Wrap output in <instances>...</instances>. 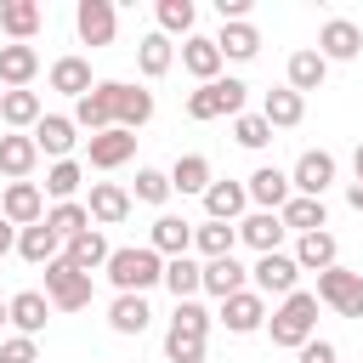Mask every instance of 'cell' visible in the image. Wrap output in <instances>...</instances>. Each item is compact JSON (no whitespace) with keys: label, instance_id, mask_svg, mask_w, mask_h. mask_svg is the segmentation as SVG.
Wrapping results in <instances>:
<instances>
[{"label":"cell","instance_id":"6da1fadb","mask_svg":"<svg viewBox=\"0 0 363 363\" xmlns=\"http://www.w3.org/2000/svg\"><path fill=\"white\" fill-rule=\"evenodd\" d=\"M267 335H272V346H284V352H301V346L318 335V295H312V289H295V295H284V301L267 312Z\"/></svg>","mask_w":363,"mask_h":363},{"label":"cell","instance_id":"7a4b0ae2","mask_svg":"<svg viewBox=\"0 0 363 363\" xmlns=\"http://www.w3.org/2000/svg\"><path fill=\"white\" fill-rule=\"evenodd\" d=\"M108 284L119 289V295H147L159 278H164V261L147 250V244H119V250H108Z\"/></svg>","mask_w":363,"mask_h":363},{"label":"cell","instance_id":"3957f363","mask_svg":"<svg viewBox=\"0 0 363 363\" xmlns=\"http://www.w3.org/2000/svg\"><path fill=\"white\" fill-rule=\"evenodd\" d=\"M244 96H250V85L244 79H210V85H199V91H187V119H199V125H210V119H238L244 113Z\"/></svg>","mask_w":363,"mask_h":363},{"label":"cell","instance_id":"277c9868","mask_svg":"<svg viewBox=\"0 0 363 363\" xmlns=\"http://www.w3.org/2000/svg\"><path fill=\"white\" fill-rule=\"evenodd\" d=\"M318 306H335L340 318H363V272H352V267H323V272H318Z\"/></svg>","mask_w":363,"mask_h":363},{"label":"cell","instance_id":"5b68a950","mask_svg":"<svg viewBox=\"0 0 363 363\" xmlns=\"http://www.w3.org/2000/svg\"><path fill=\"white\" fill-rule=\"evenodd\" d=\"M45 301H51V312H85L91 306V278L85 272H74L62 255L45 267Z\"/></svg>","mask_w":363,"mask_h":363},{"label":"cell","instance_id":"8992f818","mask_svg":"<svg viewBox=\"0 0 363 363\" xmlns=\"http://www.w3.org/2000/svg\"><path fill=\"white\" fill-rule=\"evenodd\" d=\"M295 284H301V267H295V255H284V250H272V255H255V267H250V289L267 301V295H295Z\"/></svg>","mask_w":363,"mask_h":363},{"label":"cell","instance_id":"52a82bcc","mask_svg":"<svg viewBox=\"0 0 363 363\" xmlns=\"http://www.w3.org/2000/svg\"><path fill=\"white\" fill-rule=\"evenodd\" d=\"M335 153H323V147H306L301 159H295V170H289V193H301V199H323L329 187H335Z\"/></svg>","mask_w":363,"mask_h":363},{"label":"cell","instance_id":"ba28073f","mask_svg":"<svg viewBox=\"0 0 363 363\" xmlns=\"http://www.w3.org/2000/svg\"><path fill=\"white\" fill-rule=\"evenodd\" d=\"M323 62H352V57H363V28L352 23V17H329L323 28H318V45H312Z\"/></svg>","mask_w":363,"mask_h":363},{"label":"cell","instance_id":"9c48e42d","mask_svg":"<svg viewBox=\"0 0 363 363\" xmlns=\"http://www.w3.org/2000/svg\"><path fill=\"white\" fill-rule=\"evenodd\" d=\"M0 216L23 233V227H34V221H45V193H40V182H6V193H0Z\"/></svg>","mask_w":363,"mask_h":363},{"label":"cell","instance_id":"30bf717a","mask_svg":"<svg viewBox=\"0 0 363 363\" xmlns=\"http://www.w3.org/2000/svg\"><path fill=\"white\" fill-rule=\"evenodd\" d=\"M74 28H79L85 45H113V34H119L113 0H79V6H74Z\"/></svg>","mask_w":363,"mask_h":363},{"label":"cell","instance_id":"8fae6325","mask_svg":"<svg viewBox=\"0 0 363 363\" xmlns=\"http://www.w3.org/2000/svg\"><path fill=\"white\" fill-rule=\"evenodd\" d=\"M74 130H91V136H102V130H113V85L108 79H96L79 102H74Z\"/></svg>","mask_w":363,"mask_h":363},{"label":"cell","instance_id":"7c38bea8","mask_svg":"<svg viewBox=\"0 0 363 363\" xmlns=\"http://www.w3.org/2000/svg\"><path fill=\"white\" fill-rule=\"evenodd\" d=\"M147 250L159 255V261H176V255H187L193 250V221L187 216H153V227H147Z\"/></svg>","mask_w":363,"mask_h":363},{"label":"cell","instance_id":"4fadbf2b","mask_svg":"<svg viewBox=\"0 0 363 363\" xmlns=\"http://www.w3.org/2000/svg\"><path fill=\"white\" fill-rule=\"evenodd\" d=\"M238 289H250V267H238V255L199 261V295H216V301H227V295H238Z\"/></svg>","mask_w":363,"mask_h":363},{"label":"cell","instance_id":"5bb4252c","mask_svg":"<svg viewBox=\"0 0 363 363\" xmlns=\"http://www.w3.org/2000/svg\"><path fill=\"white\" fill-rule=\"evenodd\" d=\"M216 323H227V335H255V329H267V301L255 289H238V295L221 301Z\"/></svg>","mask_w":363,"mask_h":363},{"label":"cell","instance_id":"9a60e30c","mask_svg":"<svg viewBox=\"0 0 363 363\" xmlns=\"http://www.w3.org/2000/svg\"><path fill=\"white\" fill-rule=\"evenodd\" d=\"M108 85H113V125L119 130H142L153 119V91H142L130 79H108Z\"/></svg>","mask_w":363,"mask_h":363},{"label":"cell","instance_id":"2e32d148","mask_svg":"<svg viewBox=\"0 0 363 363\" xmlns=\"http://www.w3.org/2000/svg\"><path fill=\"white\" fill-rule=\"evenodd\" d=\"M40 23H45L40 0H0V34H6V45H28L40 34Z\"/></svg>","mask_w":363,"mask_h":363},{"label":"cell","instance_id":"e0dca14e","mask_svg":"<svg viewBox=\"0 0 363 363\" xmlns=\"http://www.w3.org/2000/svg\"><path fill=\"white\" fill-rule=\"evenodd\" d=\"M28 136H34V147H40L51 164H57V159H74V142H79V130H74V119H68V113H45Z\"/></svg>","mask_w":363,"mask_h":363},{"label":"cell","instance_id":"ac0fdd59","mask_svg":"<svg viewBox=\"0 0 363 363\" xmlns=\"http://www.w3.org/2000/svg\"><path fill=\"white\" fill-rule=\"evenodd\" d=\"M136 153V130H102V136H85V159H91V170H119L125 159Z\"/></svg>","mask_w":363,"mask_h":363},{"label":"cell","instance_id":"d6986e66","mask_svg":"<svg viewBox=\"0 0 363 363\" xmlns=\"http://www.w3.org/2000/svg\"><path fill=\"white\" fill-rule=\"evenodd\" d=\"M244 193H250L255 210H284V204H289V170H278V164H255L250 182H244Z\"/></svg>","mask_w":363,"mask_h":363},{"label":"cell","instance_id":"ffe728a7","mask_svg":"<svg viewBox=\"0 0 363 363\" xmlns=\"http://www.w3.org/2000/svg\"><path fill=\"white\" fill-rule=\"evenodd\" d=\"M244 210H250L244 182H210V187H204V221H227V227H238Z\"/></svg>","mask_w":363,"mask_h":363},{"label":"cell","instance_id":"44dd1931","mask_svg":"<svg viewBox=\"0 0 363 363\" xmlns=\"http://www.w3.org/2000/svg\"><path fill=\"white\" fill-rule=\"evenodd\" d=\"M85 210H91V227H119V221L130 216V193H125L119 182H91Z\"/></svg>","mask_w":363,"mask_h":363},{"label":"cell","instance_id":"7402d4cb","mask_svg":"<svg viewBox=\"0 0 363 363\" xmlns=\"http://www.w3.org/2000/svg\"><path fill=\"white\" fill-rule=\"evenodd\" d=\"M6 318H11V329L17 335H40L45 329V318H51V301H45V289H17L11 301H6Z\"/></svg>","mask_w":363,"mask_h":363},{"label":"cell","instance_id":"603a6c76","mask_svg":"<svg viewBox=\"0 0 363 363\" xmlns=\"http://www.w3.org/2000/svg\"><path fill=\"white\" fill-rule=\"evenodd\" d=\"M34 164H40L34 136H28V130H6V136H0V176L28 182V176H34Z\"/></svg>","mask_w":363,"mask_h":363},{"label":"cell","instance_id":"cb8c5ba5","mask_svg":"<svg viewBox=\"0 0 363 363\" xmlns=\"http://www.w3.org/2000/svg\"><path fill=\"white\" fill-rule=\"evenodd\" d=\"M238 244H250L255 255H272V250L284 244V221H278V210H250V216L238 221Z\"/></svg>","mask_w":363,"mask_h":363},{"label":"cell","instance_id":"d4e9b609","mask_svg":"<svg viewBox=\"0 0 363 363\" xmlns=\"http://www.w3.org/2000/svg\"><path fill=\"white\" fill-rule=\"evenodd\" d=\"M210 40H216L221 62H255V51H261V28L255 23H221V34H210Z\"/></svg>","mask_w":363,"mask_h":363},{"label":"cell","instance_id":"484cf974","mask_svg":"<svg viewBox=\"0 0 363 363\" xmlns=\"http://www.w3.org/2000/svg\"><path fill=\"white\" fill-rule=\"evenodd\" d=\"M182 68H187L199 85L221 79V51H216V40H210V34H187V40H182Z\"/></svg>","mask_w":363,"mask_h":363},{"label":"cell","instance_id":"4316f807","mask_svg":"<svg viewBox=\"0 0 363 363\" xmlns=\"http://www.w3.org/2000/svg\"><path fill=\"white\" fill-rule=\"evenodd\" d=\"M40 74V51L34 45H0V85L6 91H28Z\"/></svg>","mask_w":363,"mask_h":363},{"label":"cell","instance_id":"83f0119b","mask_svg":"<svg viewBox=\"0 0 363 363\" xmlns=\"http://www.w3.org/2000/svg\"><path fill=\"white\" fill-rule=\"evenodd\" d=\"M261 119H267L272 130H295V125L306 119V96H295L289 85H278V91L261 96Z\"/></svg>","mask_w":363,"mask_h":363},{"label":"cell","instance_id":"f1b7e54d","mask_svg":"<svg viewBox=\"0 0 363 363\" xmlns=\"http://www.w3.org/2000/svg\"><path fill=\"white\" fill-rule=\"evenodd\" d=\"M164 176H170V193H182V199H187V193H199V199H204V187L216 182V170H210V159H204V153H182Z\"/></svg>","mask_w":363,"mask_h":363},{"label":"cell","instance_id":"f546056e","mask_svg":"<svg viewBox=\"0 0 363 363\" xmlns=\"http://www.w3.org/2000/svg\"><path fill=\"white\" fill-rule=\"evenodd\" d=\"M295 267H301V272L340 267V244H335V233H329V227H323V233H301V244H295Z\"/></svg>","mask_w":363,"mask_h":363},{"label":"cell","instance_id":"4dcf8cb0","mask_svg":"<svg viewBox=\"0 0 363 363\" xmlns=\"http://www.w3.org/2000/svg\"><path fill=\"white\" fill-rule=\"evenodd\" d=\"M136 68H142V79H164L170 68H176V45L153 28V34H142L136 40Z\"/></svg>","mask_w":363,"mask_h":363},{"label":"cell","instance_id":"1f68e13d","mask_svg":"<svg viewBox=\"0 0 363 363\" xmlns=\"http://www.w3.org/2000/svg\"><path fill=\"white\" fill-rule=\"evenodd\" d=\"M0 119H6L11 130H34V125L45 119L40 91H0Z\"/></svg>","mask_w":363,"mask_h":363},{"label":"cell","instance_id":"d6a6232c","mask_svg":"<svg viewBox=\"0 0 363 363\" xmlns=\"http://www.w3.org/2000/svg\"><path fill=\"white\" fill-rule=\"evenodd\" d=\"M278 221H284V233H323V227H329V210H323V199L289 193V204L278 210Z\"/></svg>","mask_w":363,"mask_h":363},{"label":"cell","instance_id":"836d02e7","mask_svg":"<svg viewBox=\"0 0 363 363\" xmlns=\"http://www.w3.org/2000/svg\"><path fill=\"white\" fill-rule=\"evenodd\" d=\"M17 255H23L28 267H51V261L62 255V238H57L45 221H34V227H23V233H17Z\"/></svg>","mask_w":363,"mask_h":363},{"label":"cell","instance_id":"e575fe53","mask_svg":"<svg viewBox=\"0 0 363 363\" xmlns=\"http://www.w3.org/2000/svg\"><path fill=\"white\" fill-rule=\"evenodd\" d=\"M62 261H68L74 272H85V278H91L96 267H108V238H102L96 227H91V233H79V238H68V244H62Z\"/></svg>","mask_w":363,"mask_h":363},{"label":"cell","instance_id":"d590c367","mask_svg":"<svg viewBox=\"0 0 363 363\" xmlns=\"http://www.w3.org/2000/svg\"><path fill=\"white\" fill-rule=\"evenodd\" d=\"M45 79H51V91H62V96H74V102H79V96H85L91 85H96V79H91V62H85V57H57Z\"/></svg>","mask_w":363,"mask_h":363},{"label":"cell","instance_id":"8d00e7d4","mask_svg":"<svg viewBox=\"0 0 363 363\" xmlns=\"http://www.w3.org/2000/svg\"><path fill=\"white\" fill-rule=\"evenodd\" d=\"M193 250L204 261H221V255L238 250V227H227V221H193Z\"/></svg>","mask_w":363,"mask_h":363},{"label":"cell","instance_id":"74e56055","mask_svg":"<svg viewBox=\"0 0 363 363\" xmlns=\"http://www.w3.org/2000/svg\"><path fill=\"white\" fill-rule=\"evenodd\" d=\"M147 323H153L147 295H113V306H108V329L113 335H142Z\"/></svg>","mask_w":363,"mask_h":363},{"label":"cell","instance_id":"f35d334b","mask_svg":"<svg viewBox=\"0 0 363 363\" xmlns=\"http://www.w3.org/2000/svg\"><path fill=\"white\" fill-rule=\"evenodd\" d=\"M323 79H329V62H323V57H318L312 45L289 57V91H295V96H306V91H318Z\"/></svg>","mask_w":363,"mask_h":363},{"label":"cell","instance_id":"ab89813d","mask_svg":"<svg viewBox=\"0 0 363 363\" xmlns=\"http://www.w3.org/2000/svg\"><path fill=\"white\" fill-rule=\"evenodd\" d=\"M79 182H85V170H79V159H57V164L45 170V187H40V193H45L51 204H68V199L79 193Z\"/></svg>","mask_w":363,"mask_h":363},{"label":"cell","instance_id":"60d3db41","mask_svg":"<svg viewBox=\"0 0 363 363\" xmlns=\"http://www.w3.org/2000/svg\"><path fill=\"white\" fill-rule=\"evenodd\" d=\"M45 227L68 244V238H79V233H91V210L79 204V199H68V204H51L45 210Z\"/></svg>","mask_w":363,"mask_h":363},{"label":"cell","instance_id":"b9f144b4","mask_svg":"<svg viewBox=\"0 0 363 363\" xmlns=\"http://www.w3.org/2000/svg\"><path fill=\"white\" fill-rule=\"evenodd\" d=\"M153 17H159V34H164V40H176V34L187 40V34H193L199 6H193V0H159V6H153Z\"/></svg>","mask_w":363,"mask_h":363},{"label":"cell","instance_id":"7bdbcfd3","mask_svg":"<svg viewBox=\"0 0 363 363\" xmlns=\"http://www.w3.org/2000/svg\"><path fill=\"white\" fill-rule=\"evenodd\" d=\"M176 301H199V261L193 255H176V261H164V278H159Z\"/></svg>","mask_w":363,"mask_h":363},{"label":"cell","instance_id":"ee69618b","mask_svg":"<svg viewBox=\"0 0 363 363\" xmlns=\"http://www.w3.org/2000/svg\"><path fill=\"white\" fill-rule=\"evenodd\" d=\"M204 340H210V335H193V329H176V323H170V329H164V357H170V363H204Z\"/></svg>","mask_w":363,"mask_h":363},{"label":"cell","instance_id":"f6af8a7d","mask_svg":"<svg viewBox=\"0 0 363 363\" xmlns=\"http://www.w3.org/2000/svg\"><path fill=\"white\" fill-rule=\"evenodd\" d=\"M130 199H136V204H164V199H170V176H164V170H153V164H142V170H136V187H130Z\"/></svg>","mask_w":363,"mask_h":363},{"label":"cell","instance_id":"bcb514c9","mask_svg":"<svg viewBox=\"0 0 363 363\" xmlns=\"http://www.w3.org/2000/svg\"><path fill=\"white\" fill-rule=\"evenodd\" d=\"M233 136H238V147H267V142H272V125H267L261 113H238V119H233Z\"/></svg>","mask_w":363,"mask_h":363},{"label":"cell","instance_id":"7dc6e473","mask_svg":"<svg viewBox=\"0 0 363 363\" xmlns=\"http://www.w3.org/2000/svg\"><path fill=\"white\" fill-rule=\"evenodd\" d=\"M170 323H176V329H193V335H210V312H204V301H176Z\"/></svg>","mask_w":363,"mask_h":363},{"label":"cell","instance_id":"c3c4849f","mask_svg":"<svg viewBox=\"0 0 363 363\" xmlns=\"http://www.w3.org/2000/svg\"><path fill=\"white\" fill-rule=\"evenodd\" d=\"M0 363H40V340H28V335L0 340Z\"/></svg>","mask_w":363,"mask_h":363},{"label":"cell","instance_id":"681fc988","mask_svg":"<svg viewBox=\"0 0 363 363\" xmlns=\"http://www.w3.org/2000/svg\"><path fill=\"white\" fill-rule=\"evenodd\" d=\"M301 363H340V352H335V340H318V335H312V340L301 346Z\"/></svg>","mask_w":363,"mask_h":363},{"label":"cell","instance_id":"f907efd6","mask_svg":"<svg viewBox=\"0 0 363 363\" xmlns=\"http://www.w3.org/2000/svg\"><path fill=\"white\" fill-rule=\"evenodd\" d=\"M11 250H17V227H11V221H6V216H0V261H6V255H11Z\"/></svg>","mask_w":363,"mask_h":363},{"label":"cell","instance_id":"816d5d0a","mask_svg":"<svg viewBox=\"0 0 363 363\" xmlns=\"http://www.w3.org/2000/svg\"><path fill=\"white\" fill-rule=\"evenodd\" d=\"M346 204H352V210H363V182H346Z\"/></svg>","mask_w":363,"mask_h":363},{"label":"cell","instance_id":"f5cc1de1","mask_svg":"<svg viewBox=\"0 0 363 363\" xmlns=\"http://www.w3.org/2000/svg\"><path fill=\"white\" fill-rule=\"evenodd\" d=\"M352 182H363V142H357V153H352Z\"/></svg>","mask_w":363,"mask_h":363},{"label":"cell","instance_id":"db71d44e","mask_svg":"<svg viewBox=\"0 0 363 363\" xmlns=\"http://www.w3.org/2000/svg\"><path fill=\"white\" fill-rule=\"evenodd\" d=\"M0 323H11V318H6V301H0Z\"/></svg>","mask_w":363,"mask_h":363}]
</instances>
